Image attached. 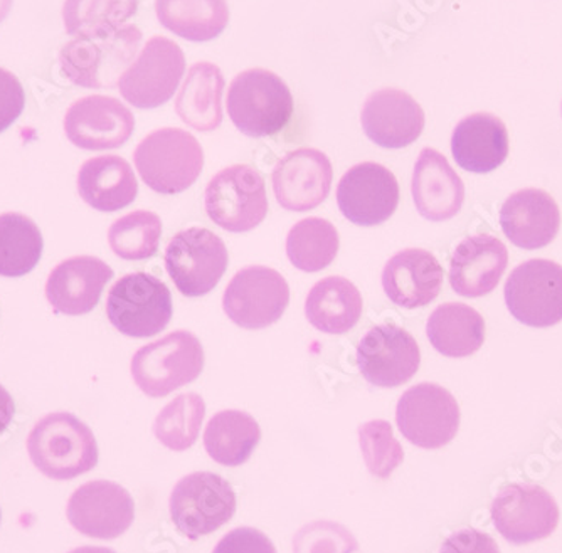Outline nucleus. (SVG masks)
<instances>
[{"instance_id": "obj_1", "label": "nucleus", "mask_w": 562, "mask_h": 553, "mask_svg": "<svg viewBox=\"0 0 562 553\" xmlns=\"http://www.w3.org/2000/svg\"><path fill=\"white\" fill-rule=\"evenodd\" d=\"M27 453L46 478L69 482L90 473L98 464L93 431L71 413L41 417L27 438Z\"/></svg>"}, {"instance_id": "obj_2", "label": "nucleus", "mask_w": 562, "mask_h": 553, "mask_svg": "<svg viewBox=\"0 0 562 553\" xmlns=\"http://www.w3.org/2000/svg\"><path fill=\"white\" fill-rule=\"evenodd\" d=\"M293 97L285 81L263 68L239 72L227 90L226 109L233 125L249 138L280 134L293 116Z\"/></svg>"}, {"instance_id": "obj_3", "label": "nucleus", "mask_w": 562, "mask_h": 553, "mask_svg": "<svg viewBox=\"0 0 562 553\" xmlns=\"http://www.w3.org/2000/svg\"><path fill=\"white\" fill-rule=\"evenodd\" d=\"M142 40L144 34L134 24L105 37H75L59 50V68L76 87L116 88L120 76L137 59Z\"/></svg>"}, {"instance_id": "obj_4", "label": "nucleus", "mask_w": 562, "mask_h": 553, "mask_svg": "<svg viewBox=\"0 0 562 553\" xmlns=\"http://www.w3.org/2000/svg\"><path fill=\"white\" fill-rule=\"evenodd\" d=\"M134 163L148 189L176 195L188 191L201 176L204 150L186 129L159 128L137 145Z\"/></svg>"}, {"instance_id": "obj_5", "label": "nucleus", "mask_w": 562, "mask_h": 553, "mask_svg": "<svg viewBox=\"0 0 562 553\" xmlns=\"http://www.w3.org/2000/svg\"><path fill=\"white\" fill-rule=\"evenodd\" d=\"M204 369L201 340L188 330H176L142 347L132 357L135 385L151 399H162L194 382Z\"/></svg>"}, {"instance_id": "obj_6", "label": "nucleus", "mask_w": 562, "mask_h": 553, "mask_svg": "<svg viewBox=\"0 0 562 553\" xmlns=\"http://www.w3.org/2000/svg\"><path fill=\"white\" fill-rule=\"evenodd\" d=\"M169 514L173 527L189 540L211 535L235 517V489L211 471L188 474L170 493Z\"/></svg>"}, {"instance_id": "obj_7", "label": "nucleus", "mask_w": 562, "mask_h": 553, "mask_svg": "<svg viewBox=\"0 0 562 553\" xmlns=\"http://www.w3.org/2000/svg\"><path fill=\"white\" fill-rule=\"evenodd\" d=\"M110 324L132 338H150L166 330L173 315L169 287L148 273L120 278L106 295Z\"/></svg>"}, {"instance_id": "obj_8", "label": "nucleus", "mask_w": 562, "mask_h": 553, "mask_svg": "<svg viewBox=\"0 0 562 553\" xmlns=\"http://www.w3.org/2000/svg\"><path fill=\"white\" fill-rule=\"evenodd\" d=\"M166 270L177 292L199 298L213 292L229 262L226 245L213 230L189 227L179 230L167 245Z\"/></svg>"}, {"instance_id": "obj_9", "label": "nucleus", "mask_w": 562, "mask_h": 553, "mask_svg": "<svg viewBox=\"0 0 562 553\" xmlns=\"http://www.w3.org/2000/svg\"><path fill=\"white\" fill-rule=\"evenodd\" d=\"M184 75V50L169 37L156 36L120 76L116 88L135 109L154 110L172 100Z\"/></svg>"}, {"instance_id": "obj_10", "label": "nucleus", "mask_w": 562, "mask_h": 553, "mask_svg": "<svg viewBox=\"0 0 562 553\" xmlns=\"http://www.w3.org/2000/svg\"><path fill=\"white\" fill-rule=\"evenodd\" d=\"M206 213L227 233H248L263 223L268 214L263 177L249 166L226 167L207 183Z\"/></svg>"}, {"instance_id": "obj_11", "label": "nucleus", "mask_w": 562, "mask_h": 553, "mask_svg": "<svg viewBox=\"0 0 562 553\" xmlns=\"http://www.w3.org/2000/svg\"><path fill=\"white\" fill-rule=\"evenodd\" d=\"M396 425L404 439L422 450H440L460 429V407L451 392L432 382L407 388L396 406Z\"/></svg>"}, {"instance_id": "obj_12", "label": "nucleus", "mask_w": 562, "mask_h": 553, "mask_svg": "<svg viewBox=\"0 0 562 553\" xmlns=\"http://www.w3.org/2000/svg\"><path fill=\"white\" fill-rule=\"evenodd\" d=\"M505 305L520 324L549 328L562 321V267L551 259H529L505 281Z\"/></svg>"}, {"instance_id": "obj_13", "label": "nucleus", "mask_w": 562, "mask_h": 553, "mask_svg": "<svg viewBox=\"0 0 562 553\" xmlns=\"http://www.w3.org/2000/svg\"><path fill=\"white\" fill-rule=\"evenodd\" d=\"M289 303L290 287L285 278L267 267L243 268L223 295L227 318L245 330H263L277 324Z\"/></svg>"}, {"instance_id": "obj_14", "label": "nucleus", "mask_w": 562, "mask_h": 553, "mask_svg": "<svg viewBox=\"0 0 562 553\" xmlns=\"http://www.w3.org/2000/svg\"><path fill=\"white\" fill-rule=\"evenodd\" d=\"M492 521L497 532L513 545L548 539L558 529L559 507L542 486L514 483L494 498Z\"/></svg>"}, {"instance_id": "obj_15", "label": "nucleus", "mask_w": 562, "mask_h": 553, "mask_svg": "<svg viewBox=\"0 0 562 553\" xmlns=\"http://www.w3.org/2000/svg\"><path fill=\"white\" fill-rule=\"evenodd\" d=\"M66 518L76 532L88 539L115 540L134 523L135 501L119 483L94 479L71 493Z\"/></svg>"}, {"instance_id": "obj_16", "label": "nucleus", "mask_w": 562, "mask_h": 553, "mask_svg": "<svg viewBox=\"0 0 562 553\" xmlns=\"http://www.w3.org/2000/svg\"><path fill=\"white\" fill-rule=\"evenodd\" d=\"M356 357L362 377L381 388L406 384L422 365L418 341L393 324L372 327L359 341Z\"/></svg>"}, {"instance_id": "obj_17", "label": "nucleus", "mask_w": 562, "mask_h": 553, "mask_svg": "<svg viewBox=\"0 0 562 553\" xmlns=\"http://www.w3.org/2000/svg\"><path fill=\"white\" fill-rule=\"evenodd\" d=\"M400 204V183L387 167L362 162L350 167L337 185L342 216L361 227L386 223Z\"/></svg>"}, {"instance_id": "obj_18", "label": "nucleus", "mask_w": 562, "mask_h": 553, "mask_svg": "<svg viewBox=\"0 0 562 553\" xmlns=\"http://www.w3.org/2000/svg\"><path fill=\"white\" fill-rule=\"evenodd\" d=\"M63 128L66 138L81 150H115L134 135L135 116L116 98L91 94L69 106Z\"/></svg>"}, {"instance_id": "obj_19", "label": "nucleus", "mask_w": 562, "mask_h": 553, "mask_svg": "<svg viewBox=\"0 0 562 553\" xmlns=\"http://www.w3.org/2000/svg\"><path fill=\"white\" fill-rule=\"evenodd\" d=\"M330 158L317 148H296L278 160L271 176L278 204L290 213L318 207L330 194Z\"/></svg>"}, {"instance_id": "obj_20", "label": "nucleus", "mask_w": 562, "mask_h": 553, "mask_svg": "<svg viewBox=\"0 0 562 553\" xmlns=\"http://www.w3.org/2000/svg\"><path fill=\"white\" fill-rule=\"evenodd\" d=\"M366 137L378 147L397 148L415 144L425 129L422 104L397 88H382L369 94L361 112Z\"/></svg>"}, {"instance_id": "obj_21", "label": "nucleus", "mask_w": 562, "mask_h": 553, "mask_svg": "<svg viewBox=\"0 0 562 553\" xmlns=\"http://www.w3.org/2000/svg\"><path fill=\"white\" fill-rule=\"evenodd\" d=\"M112 278V268L100 258L72 256L50 271L44 293L55 312L66 316L88 315L97 308Z\"/></svg>"}, {"instance_id": "obj_22", "label": "nucleus", "mask_w": 562, "mask_h": 553, "mask_svg": "<svg viewBox=\"0 0 562 553\" xmlns=\"http://www.w3.org/2000/svg\"><path fill=\"white\" fill-rule=\"evenodd\" d=\"M443 278V267L435 255L426 249H403L382 270V290L401 308H423L438 298Z\"/></svg>"}, {"instance_id": "obj_23", "label": "nucleus", "mask_w": 562, "mask_h": 553, "mask_svg": "<svg viewBox=\"0 0 562 553\" xmlns=\"http://www.w3.org/2000/svg\"><path fill=\"white\" fill-rule=\"evenodd\" d=\"M507 264V246L501 239L491 234L467 237L451 256V287L465 298H482L498 286Z\"/></svg>"}, {"instance_id": "obj_24", "label": "nucleus", "mask_w": 562, "mask_h": 553, "mask_svg": "<svg viewBox=\"0 0 562 553\" xmlns=\"http://www.w3.org/2000/svg\"><path fill=\"white\" fill-rule=\"evenodd\" d=\"M412 194L416 211L425 219L443 223L462 211L465 185L443 154L426 147L413 170Z\"/></svg>"}, {"instance_id": "obj_25", "label": "nucleus", "mask_w": 562, "mask_h": 553, "mask_svg": "<svg viewBox=\"0 0 562 553\" xmlns=\"http://www.w3.org/2000/svg\"><path fill=\"white\" fill-rule=\"evenodd\" d=\"M501 226L514 246L533 251L554 241L561 227V213L548 192L522 189L502 205Z\"/></svg>"}, {"instance_id": "obj_26", "label": "nucleus", "mask_w": 562, "mask_h": 553, "mask_svg": "<svg viewBox=\"0 0 562 553\" xmlns=\"http://www.w3.org/2000/svg\"><path fill=\"white\" fill-rule=\"evenodd\" d=\"M508 148L507 126L492 113L465 116L451 134L454 162L467 172H494L507 160Z\"/></svg>"}, {"instance_id": "obj_27", "label": "nucleus", "mask_w": 562, "mask_h": 553, "mask_svg": "<svg viewBox=\"0 0 562 553\" xmlns=\"http://www.w3.org/2000/svg\"><path fill=\"white\" fill-rule=\"evenodd\" d=\"M76 188L80 198L100 213H119L134 204L138 195L134 169L119 155L87 160L78 170Z\"/></svg>"}, {"instance_id": "obj_28", "label": "nucleus", "mask_w": 562, "mask_h": 553, "mask_svg": "<svg viewBox=\"0 0 562 553\" xmlns=\"http://www.w3.org/2000/svg\"><path fill=\"white\" fill-rule=\"evenodd\" d=\"M226 81L213 63L191 66L176 100L179 119L198 132H214L223 123V93Z\"/></svg>"}, {"instance_id": "obj_29", "label": "nucleus", "mask_w": 562, "mask_h": 553, "mask_svg": "<svg viewBox=\"0 0 562 553\" xmlns=\"http://www.w3.org/2000/svg\"><path fill=\"white\" fill-rule=\"evenodd\" d=\"M362 305L361 292L352 281L327 276L306 295L305 316L322 334L344 335L361 320Z\"/></svg>"}, {"instance_id": "obj_30", "label": "nucleus", "mask_w": 562, "mask_h": 553, "mask_svg": "<svg viewBox=\"0 0 562 553\" xmlns=\"http://www.w3.org/2000/svg\"><path fill=\"white\" fill-rule=\"evenodd\" d=\"M426 335L432 349L448 359H465L485 341L483 316L465 303H445L429 315Z\"/></svg>"}, {"instance_id": "obj_31", "label": "nucleus", "mask_w": 562, "mask_h": 553, "mask_svg": "<svg viewBox=\"0 0 562 553\" xmlns=\"http://www.w3.org/2000/svg\"><path fill=\"white\" fill-rule=\"evenodd\" d=\"M156 14L167 31L191 43L216 40L229 24L227 0H156Z\"/></svg>"}, {"instance_id": "obj_32", "label": "nucleus", "mask_w": 562, "mask_h": 553, "mask_svg": "<svg viewBox=\"0 0 562 553\" xmlns=\"http://www.w3.org/2000/svg\"><path fill=\"white\" fill-rule=\"evenodd\" d=\"M261 429L245 410L227 409L214 414L204 431V448L221 466L245 464L260 444Z\"/></svg>"}, {"instance_id": "obj_33", "label": "nucleus", "mask_w": 562, "mask_h": 553, "mask_svg": "<svg viewBox=\"0 0 562 553\" xmlns=\"http://www.w3.org/2000/svg\"><path fill=\"white\" fill-rule=\"evenodd\" d=\"M44 239L31 217L19 213L0 214V276L30 274L43 258Z\"/></svg>"}, {"instance_id": "obj_34", "label": "nucleus", "mask_w": 562, "mask_h": 553, "mask_svg": "<svg viewBox=\"0 0 562 553\" xmlns=\"http://www.w3.org/2000/svg\"><path fill=\"white\" fill-rule=\"evenodd\" d=\"M138 11V0H65L63 25L71 37H105Z\"/></svg>"}, {"instance_id": "obj_35", "label": "nucleus", "mask_w": 562, "mask_h": 553, "mask_svg": "<svg viewBox=\"0 0 562 553\" xmlns=\"http://www.w3.org/2000/svg\"><path fill=\"white\" fill-rule=\"evenodd\" d=\"M339 246L336 226L322 217L299 221L286 236V256L303 273H318L330 267Z\"/></svg>"}, {"instance_id": "obj_36", "label": "nucleus", "mask_w": 562, "mask_h": 553, "mask_svg": "<svg viewBox=\"0 0 562 553\" xmlns=\"http://www.w3.org/2000/svg\"><path fill=\"white\" fill-rule=\"evenodd\" d=\"M206 417V403L195 392L177 395L154 422V435L167 450L188 451L198 441L202 422Z\"/></svg>"}, {"instance_id": "obj_37", "label": "nucleus", "mask_w": 562, "mask_h": 553, "mask_svg": "<svg viewBox=\"0 0 562 553\" xmlns=\"http://www.w3.org/2000/svg\"><path fill=\"white\" fill-rule=\"evenodd\" d=\"M160 237L162 221L145 208L120 217L109 229L110 249L125 261H144L156 256Z\"/></svg>"}, {"instance_id": "obj_38", "label": "nucleus", "mask_w": 562, "mask_h": 553, "mask_svg": "<svg viewBox=\"0 0 562 553\" xmlns=\"http://www.w3.org/2000/svg\"><path fill=\"white\" fill-rule=\"evenodd\" d=\"M357 432L369 473L379 479L390 478L404 461L403 445L394 438L393 426L384 419L369 420Z\"/></svg>"}, {"instance_id": "obj_39", "label": "nucleus", "mask_w": 562, "mask_h": 553, "mask_svg": "<svg viewBox=\"0 0 562 553\" xmlns=\"http://www.w3.org/2000/svg\"><path fill=\"white\" fill-rule=\"evenodd\" d=\"M359 543L337 521L317 520L303 524L293 537V553H359Z\"/></svg>"}, {"instance_id": "obj_40", "label": "nucleus", "mask_w": 562, "mask_h": 553, "mask_svg": "<svg viewBox=\"0 0 562 553\" xmlns=\"http://www.w3.org/2000/svg\"><path fill=\"white\" fill-rule=\"evenodd\" d=\"M25 93L18 76L0 68V134L11 128L24 112Z\"/></svg>"}, {"instance_id": "obj_41", "label": "nucleus", "mask_w": 562, "mask_h": 553, "mask_svg": "<svg viewBox=\"0 0 562 553\" xmlns=\"http://www.w3.org/2000/svg\"><path fill=\"white\" fill-rule=\"evenodd\" d=\"M211 553H277L270 537L252 527L227 532Z\"/></svg>"}, {"instance_id": "obj_42", "label": "nucleus", "mask_w": 562, "mask_h": 553, "mask_svg": "<svg viewBox=\"0 0 562 553\" xmlns=\"http://www.w3.org/2000/svg\"><path fill=\"white\" fill-rule=\"evenodd\" d=\"M440 553H501V549L488 533L463 529L445 540Z\"/></svg>"}, {"instance_id": "obj_43", "label": "nucleus", "mask_w": 562, "mask_h": 553, "mask_svg": "<svg viewBox=\"0 0 562 553\" xmlns=\"http://www.w3.org/2000/svg\"><path fill=\"white\" fill-rule=\"evenodd\" d=\"M15 404L8 388L0 384V435L11 426L14 419Z\"/></svg>"}, {"instance_id": "obj_44", "label": "nucleus", "mask_w": 562, "mask_h": 553, "mask_svg": "<svg viewBox=\"0 0 562 553\" xmlns=\"http://www.w3.org/2000/svg\"><path fill=\"white\" fill-rule=\"evenodd\" d=\"M68 553H116V552L113 549H109V546L85 545V546H78V549L69 550Z\"/></svg>"}, {"instance_id": "obj_45", "label": "nucleus", "mask_w": 562, "mask_h": 553, "mask_svg": "<svg viewBox=\"0 0 562 553\" xmlns=\"http://www.w3.org/2000/svg\"><path fill=\"white\" fill-rule=\"evenodd\" d=\"M12 4H14V0H0V24L11 14Z\"/></svg>"}, {"instance_id": "obj_46", "label": "nucleus", "mask_w": 562, "mask_h": 553, "mask_svg": "<svg viewBox=\"0 0 562 553\" xmlns=\"http://www.w3.org/2000/svg\"><path fill=\"white\" fill-rule=\"evenodd\" d=\"M0 521H2V511H0Z\"/></svg>"}, {"instance_id": "obj_47", "label": "nucleus", "mask_w": 562, "mask_h": 553, "mask_svg": "<svg viewBox=\"0 0 562 553\" xmlns=\"http://www.w3.org/2000/svg\"><path fill=\"white\" fill-rule=\"evenodd\" d=\"M561 113H562V103H561Z\"/></svg>"}]
</instances>
